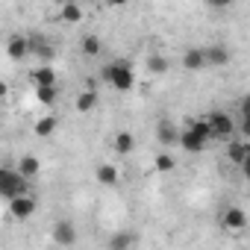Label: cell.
I'll return each mask as SVG.
<instances>
[{
  "label": "cell",
  "mask_w": 250,
  "mask_h": 250,
  "mask_svg": "<svg viewBox=\"0 0 250 250\" xmlns=\"http://www.w3.org/2000/svg\"><path fill=\"white\" fill-rule=\"evenodd\" d=\"M212 127H209V118H197V121H188V127L180 133V145L188 150V153H200L206 150V145L212 142Z\"/></svg>",
  "instance_id": "1"
},
{
  "label": "cell",
  "mask_w": 250,
  "mask_h": 250,
  "mask_svg": "<svg viewBox=\"0 0 250 250\" xmlns=\"http://www.w3.org/2000/svg\"><path fill=\"white\" fill-rule=\"evenodd\" d=\"M103 80H106L112 88H118V91H130V88L136 85V74H133V65H130L127 59L109 62V65L103 68Z\"/></svg>",
  "instance_id": "2"
},
{
  "label": "cell",
  "mask_w": 250,
  "mask_h": 250,
  "mask_svg": "<svg viewBox=\"0 0 250 250\" xmlns=\"http://www.w3.org/2000/svg\"><path fill=\"white\" fill-rule=\"evenodd\" d=\"M30 191V180L15 168H0V197H3L6 203L12 200V197H18V194H27Z\"/></svg>",
  "instance_id": "3"
},
{
  "label": "cell",
  "mask_w": 250,
  "mask_h": 250,
  "mask_svg": "<svg viewBox=\"0 0 250 250\" xmlns=\"http://www.w3.org/2000/svg\"><path fill=\"white\" fill-rule=\"evenodd\" d=\"M209 127H212V136H215L218 142L235 139V121H232L227 112H212V115H209Z\"/></svg>",
  "instance_id": "4"
},
{
  "label": "cell",
  "mask_w": 250,
  "mask_h": 250,
  "mask_svg": "<svg viewBox=\"0 0 250 250\" xmlns=\"http://www.w3.org/2000/svg\"><path fill=\"white\" fill-rule=\"evenodd\" d=\"M33 212H36V197H33L30 191H27V194H18V197L9 200V215H12V218L27 221Z\"/></svg>",
  "instance_id": "5"
},
{
  "label": "cell",
  "mask_w": 250,
  "mask_h": 250,
  "mask_svg": "<svg viewBox=\"0 0 250 250\" xmlns=\"http://www.w3.org/2000/svg\"><path fill=\"white\" fill-rule=\"evenodd\" d=\"M221 227H224L227 232H241V229L247 227V215H244V209L229 206V209L221 215Z\"/></svg>",
  "instance_id": "6"
},
{
  "label": "cell",
  "mask_w": 250,
  "mask_h": 250,
  "mask_svg": "<svg viewBox=\"0 0 250 250\" xmlns=\"http://www.w3.org/2000/svg\"><path fill=\"white\" fill-rule=\"evenodd\" d=\"M247 156H250V142H244V139H229L227 142V159L232 165H241Z\"/></svg>",
  "instance_id": "7"
},
{
  "label": "cell",
  "mask_w": 250,
  "mask_h": 250,
  "mask_svg": "<svg viewBox=\"0 0 250 250\" xmlns=\"http://www.w3.org/2000/svg\"><path fill=\"white\" fill-rule=\"evenodd\" d=\"M30 83H33V85H56V71H53L47 62H42L39 68L30 71Z\"/></svg>",
  "instance_id": "8"
},
{
  "label": "cell",
  "mask_w": 250,
  "mask_h": 250,
  "mask_svg": "<svg viewBox=\"0 0 250 250\" xmlns=\"http://www.w3.org/2000/svg\"><path fill=\"white\" fill-rule=\"evenodd\" d=\"M94 180H97L100 186H118V180H121V171H118V165H112V162H103V165H97V171H94Z\"/></svg>",
  "instance_id": "9"
},
{
  "label": "cell",
  "mask_w": 250,
  "mask_h": 250,
  "mask_svg": "<svg viewBox=\"0 0 250 250\" xmlns=\"http://www.w3.org/2000/svg\"><path fill=\"white\" fill-rule=\"evenodd\" d=\"M53 241H56L59 247H71V244L77 241V229H74L68 221H59V224L53 227Z\"/></svg>",
  "instance_id": "10"
},
{
  "label": "cell",
  "mask_w": 250,
  "mask_h": 250,
  "mask_svg": "<svg viewBox=\"0 0 250 250\" xmlns=\"http://www.w3.org/2000/svg\"><path fill=\"white\" fill-rule=\"evenodd\" d=\"M6 53H9L12 59H24V56H30V53H33V50H30V36H12L9 44H6Z\"/></svg>",
  "instance_id": "11"
},
{
  "label": "cell",
  "mask_w": 250,
  "mask_h": 250,
  "mask_svg": "<svg viewBox=\"0 0 250 250\" xmlns=\"http://www.w3.org/2000/svg\"><path fill=\"white\" fill-rule=\"evenodd\" d=\"M206 65H212V68H224V65H229V50H227L224 44H212V47H206Z\"/></svg>",
  "instance_id": "12"
},
{
  "label": "cell",
  "mask_w": 250,
  "mask_h": 250,
  "mask_svg": "<svg viewBox=\"0 0 250 250\" xmlns=\"http://www.w3.org/2000/svg\"><path fill=\"white\" fill-rule=\"evenodd\" d=\"M30 50H33V56H39L42 62H50V59H53V44L44 42L42 36H30Z\"/></svg>",
  "instance_id": "13"
},
{
  "label": "cell",
  "mask_w": 250,
  "mask_h": 250,
  "mask_svg": "<svg viewBox=\"0 0 250 250\" xmlns=\"http://www.w3.org/2000/svg\"><path fill=\"white\" fill-rule=\"evenodd\" d=\"M203 65H206V50L191 47V50L183 53V68H186V71H200Z\"/></svg>",
  "instance_id": "14"
},
{
  "label": "cell",
  "mask_w": 250,
  "mask_h": 250,
  "mask_svg": "<svg viewBox=\"0 0 250 250\" xmlns=\"http://www.w3.org/2000/svg\"><path fill=\"white\" fill-rule=\"evenodd\" d=\"M97 103H100L97 91H94V88H83V94L77 97V112L88 115V112H94V109H97Z\"/></svg>",
  "instance_id": "15"
},
{
  "label": "cell",
  "mask_w": 250,
  "mask_h": 250,
  "mask_svg": "<svg viewBox=\"0 0 250 250\" xmlns=\"http://www.w3.org/2000/svg\"><path fill=\"white\" fill-rule=\"evenodd\" d=\"M112 147H115V153H118V156H127V153H133V147H136V139H133V133L121 130V133L115 136Z\"/></svg>",
  "instance_id": "16"
},
{
  "label": "cell",
  "mask_w": 250,
  "mask_h": 250,
  "mask_svg": "<svg viewBox=\"0 0 250 250\" xmlns=\"http://www.w3.org/2000/svg\"><path fill=\"white\" fill-rule=\"evenodd\" d=\"M156 139H159V145H177L180 142V133L174 130V124H168V121H162L159 127H156Z\"/></svg>",
  "instance_id": "17"
},
{
  "label": "cell",
  "mask_w": 250,
  "mask_h": 250,
  "mask_svg": "<svg viewBox=\"0 0 250 250\" xmlns=\"http://www.w3.org/2000/svg\"><path fill=\"white\" fill-rule=\"evenodd\" d=\"M36 97H39V103L42 106H53L56 103V97H59V91H56V85H36Z\"/></svg>",
  "instance_id": "18"
},
{
  "label": "cell",
  "mask_w": 250,
  "mask_h": 250,
  "mask_svg": "<svg viewBox=\"0 0 250 250\" xmlns=\"http://www.w3.org/2000/svg\"><path fill=\"white\" fill-rule=\"evenodd\" d=\"M18 171H21L27 180H33V177L42 171V165H39V159H36V156H21V159H18Z\"/></svg>",
  "instance_id": "19"
},
{
  "label": "cell",
  "mask_w": 250,
  "mask_h": 250,
  "mask_svg": "<svg viewBox=\"0 0 250 250\" xmlns=\"http://www.w3.org/2000/svg\"><path fill=\"white\" fill-rule=\"evenodd\" d=\"M53 133H56V118H53V115H44V118L36 121V136L47 139V136H53Z\"/></svg>",
  "instance_id": "20"
},
{
  "label": "cell",
  "mask_w": 250,
  "mask_h": 250,
  "mask_svg": "<svg viewBox=\"0 0 250 250\" xmlns=\"http://www.w3.org/2000/svg\"><path fill=\"white\" fill-rule=\"evenodd\" d=\"M59 18H62L65 24H77V21H83V9H80V3H65L62 12H59Z\"/></svg>",
  "instance_id": "21"
},
{
  "label": "cell",
  "mask_w": 250,
  "mask_h": 250,
  "mask_svg": "<svg viewBox=\"0 0 250 250\" xmlns=\"http://www.w3.org/2000/svg\"><path fill=\"white\" fill-rule=\"evenodd\" d=\"M139 238L136 235H130V232H118V235H112L109 238V247H118V250H124V247H133Z\"/></svg>",
  "instance_id": "22"
},
{
  "label": "cell",
  "mask_w": 250,
  "mask_h": 250,
  "mask_svg": "<svg viewBox=\"0 0 250 250\" xmlns=\"http://www.w3.org/2000/svg\"><path fill=\"white\" fill-rule=\"evenodd\" d=\"M80 47H83L85 56H97V53H100V39H97V36H83Z\"/></svg>",
  "instance_id": "23"
},
{
  "label": "cell",
  "mask_w": 250,
  "mask_h": 250,
  "mask_svg": "<svg viewBox=\"0 0 250 250\" xmlns=\"http://www.w3.org/2000/svg\"><path fill=\"white\" fill-rule=\"evenodd\" d=\"M147 68H150L153 74H168V68H171V62H168L165 56H159V53H153V56L147 59Z\"/></svg>",
  "instance_id": "24"
},
{
  "label": "cell",
  "mask_w": 250,
  "mask_h": 250,
  "mask_svg": "<svg viewBox=\"0 0 250 250\" xmlns=\"http://www.w3.org/2000/svg\"><path fill=\"white\" fill-rule=\"evenodd\" d=\"M156 171H159V174H168V171H174V156H168V153L156 156Z\"/></svg>",
  "instance_id": "25"
},
{
  "label": "cell",
  "mask_w": 250,
  "mask_h": 250,
  "mask_svg": "<svg viewBox=\"0 0 250 250\" xmlns=\"http://www.w3.org/2000/svg\"><path fill=\"white\" fill-rule=\"evenodd\" d=\"M238 112H241V121H250V94L238 100Z\"/></svg>",
  "instance_id": "26"
},
{
  "label": "cell",
  "mask_w": 250,
  "mask_h": 250,
  "mask_svg": "<svg viewBox=\"0 0 250 250\" xmlns=\"http://www.w3.org/2000/svg\"><path fill=\"white\" fill-rule=\"evenodd\" d=\"M206 3H209V6H215V9H224V6H229V3H232V0H206Z\"/></svg>",
  "instance_id": "27"
},
{
  "label": "cell",
  "mask_w": 250,
  "mask_h": 250,
  "mask_svg": "<svg viewBox=\"0 0 250 250\" xmlns=\"http://www.w3.org/2000/svg\"><path fill=\"white\" fill-rule=\"evenodd\" d=\"M238 168H241V174H244V180H250V156H247V159H244V162H241Z\"/></svg>",
  "instance_id": "28"
},
{
  "label": "cell",
  "mask_w": 250,
  "mask_h": 250,
  "mask_svg": "<svg viewBox=\"0 0 250 250\" xmlns=\"http://www.w3.org/2000/svg\"><path fill=\"white\" fill-rule=\"evenodd\" d=\"M83 88H94V91H97V80H91V77H85V83H83Z\"/></svg>",
  "instance_id": "29"
},
{
  "label": "cell",
  "mask_w": 250,
  "mask_h": 250,
  "mask_svg": "<svg viewBox=\"0 0 250 250\" xmlns=\"http://www.w3.org/2000/svg\"><path fill=\"white\" fill-rule=\"evenodd\" d=\"M112 3H115V6H124V3H127V0H112Z\"/></svg>",
  "instance_id": "30"
}]
</instances>
